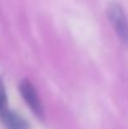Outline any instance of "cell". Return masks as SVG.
I'll return each mask as SVG.
<instances>
[{"instance_id": "4", "label": "cell", "mask_w": 128, "mask_h": 129, "mask_svg": "<svg viewBox=\"0 0 128 129\" xmlns=\"http://www.w3.org/2000/svg\"><path fill=\"white\" fill-rule=\"evenodd\" d=\"M8 98H6V91H5V86H4V83L0 78V115L8 110Z\"/></svg>"}, {"instance_id": "1", "label": "cell", "mask_w": 128, "mask_h": 129, "mask_svg": "<svg viewBox=\"0 0 128 129\" xmlns=\"http://www.w3.org/2000/svg\"><path fill=\"white\" fill-rule=\"evenodd\" d=\"M108 19L121 40L128 45V19L119 4L112 3L108 6Z\"/></svg>"}, {"instance_id": "2", "label": "cell", "mask_w": 128, "mask_h": 129, "mask_svg": "<svg viewBox=\"0 0 128 129\" xmlns=\"http://www.w3.org/2000/svg\"><path fill=\"white\" fill-rule=\"evenodd\" d=\"M19 91L23 96V99L25 100L27 105L32 109V112L38 117L43 119L44 118V110H43V105L40 102V98L38 96V93L35 90V88L29 80H23L19 85Z\"/></svg>"}, {"instance_id": "3", "label": "cell", "mask_w": 128, "mask_h": 129, "mask_svg": "<svg viewBox=\"0 0 128 129\" xmlns=\"http://www.w3.org/2000/svg\"><path fill=\"white\" fill-rule=\"evenodd\" d=\"M0 119L5 129H30L29 124L21 115L9 109L0 115Z\"/></svg>"}]
</instances>
